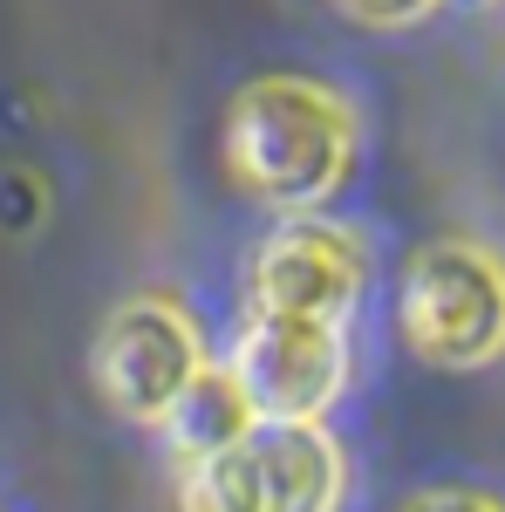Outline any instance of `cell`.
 Listing matches in <instances>:
<instances>
[{
  "instance_id": "1",
  "label": "cell",
  "mask_w": 505,
  "mask_h": 512,
  "mask_svg": "<svg viewBox=\"0 0 505 512\" xmlns=\"http://www.w3.org/2000/svg\"><path fill=\"white\" fill-rule=\"evenodd\" d=\"M362 117L335 82L314 76H253L226 103V178L273 219L328 212L355 178Z\"/></svg>"
},
{
  "instance_id": "2",
  "label": "cell",
  "mask_w": 505,
  "mask_h": 512,
  "mask_svg": "<svg viewBox=\"0 0 505 512\" xmlns=\"http://www.w3.org/2000/svg\"><path fill=\"white\" fill-rule=\"evenodd\" d=\"M349 451L328 424H253L233 451L178 465V512H342Z\"/></svg>"
},
{
  "instance_id": "3",
  "label": "cell",
  "mask_w": 505,
  "mask_h": 512,
  "mask_svg": "<svg viewBox=\"0 0 505 512\" xmlns=\"http://www.w3.org/2000/svg\"><path fill=\"white\" fill-rule=\"evenodd\" d=\"M396 328L430 369H492L505 355V260L485 239H430L403 260Z\"/></svg>"
},
{
  "instance_id": "4",
  "label": "cell",
  "mask_w": 505,
  "mask_h": 512,
  "mask_svg": "<svg viewBox=\"0 0 505 512\" xmlns=\"http://www.w3.org/2000/svg\"><path fill=\"white\" fill-rule=\"evenodd\" d=\"M205 369H212L205 321L178 294H130V301H117L103 315V328H96V349H89L96 396L137 431H157L171 417V403L192 390Z\"/></svg>"
},
{
  "instance_id": "5",
  "label": "cell",
  "mask_w": 505,
  "mask_h": 512,
  "mask_svg": "<svg viewBox=\"0 0 505 512\" xmlns=\"http://www.w3.org/2000/svg\"><path fill=\"white\" fill-rule=\"evenodd\" d=\"M226 376L239 383L260 424H328V410L349 396L355 349L349 321H301V315H253L233 335Z\"/></svg>"
},
{
  "instance_id": "6",
  "label": "cell",
  "mask_w": 505,
  "mask_h": 512,
  "mask_svg": "<svg viewBox=\"0 0 505 512\" xmlns=\"http://www.w3.org/2000/svg\"><path fill=\"white\" fill-rule=\"evenodd\" d=\"M376 253L349 219L294 212L273 219L246 253V308L253 315H301V321H349L369 294Z\"/></svg>"
},
{
  "instance_id": "7",
  "label": "cell",
  "mask_w": 505,
  "mask_h": 512,
  "mask_svg": "<svg viewBox=\"0 0 505 512\" xmlns=\"http://www.w3.org/2000/svg\"><path fill=\"white\" fill-rule=\"evenodd\" d=\"M253 424H260V417L246 410V396H239V383L226 376V362H212L192 390L171 403V417L157 424V437H164L171 465H198V458L233 451V444L253 431Z\"/></svg>"
},
{
  "instance_id": "8",
  "label": "cell",
  "mask_w": 505,
  "mask_h": 512,
  "mask_svg": "<svg viewBox=\"0 0 505 512\" xmlns=\"http://www.w3.org/2000/svg\"><path fill=\"white\" fill-rule=\"evenodd\" d=\"M349 21L362 28H410V21H424L430 7H444V0H335Z\"/></svg>"
},
{
  "instance_id": "9",
  "label": "cell",
  "mask_w": 505,
  "mask_h": 512,
  "mask_svg": "<svg viewBox=\"0 0 505 512\" xmlns=\"http://www.w3.org/2000/svg\"><path fill=\"white\" fill-rule=\"evenodd\" d=\"M403 512H505V499L471 492V485H430V492H410Z\"/></svg>"
},
{
  "instance_id": "10",
  "label": "cell",
  "mask_w": 505,
  "mask_h": 512,
  "mask_svg": "<svg viewBox=\"0 0 505 512\" xmlns=\"http://www.w3.org/2000/svg\"><path fill=\"white\" fill-rule=\"evenodd\" d=\"M451 7H471V14H478V7H499V0H451Z\"/></svg>"
}]
</instances>
